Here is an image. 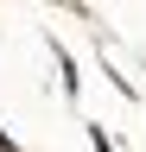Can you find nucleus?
Segmentation results:
<instances>
[{
  "label": "nucleus",
  "instance_id": "obj_1",
  "mask_svg": "<svg viewBox=\"0 0 146 152\" xmlns=\"http://www.w3.org/2000/svg\"><path fill=\"white\" fill-rule=\"evenodd\" d=\"M89 140H95V152H114V146H108V133H102V127H89Z\"/></svg>",
  "mask_w": 146,
  "mask_h": 152
},
{
  "label": "nucleus",
  "instance_id": "obj_2",
  "mask_svg": "<svg viewBox=\"0 0 146 152\" xmlns=\"http://www.w3.org/2000/svg\"><path fill=\"white\" fill-rule=\"evenodd\" d=\"M0 152H13V140H7V133H0Z\"/></svg>",
  "mask_w": 146,
  "mask_h": 152
}]
</instances>
